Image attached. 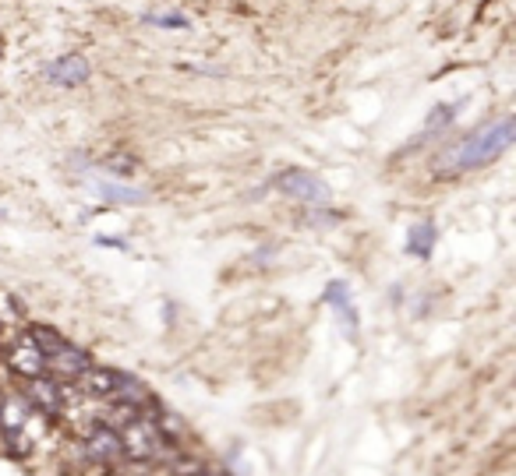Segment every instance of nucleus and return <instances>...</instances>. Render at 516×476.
Wrapping results in <instances>:
<instances>
[{"label": "nucleus", "instance_id": "18", "mask_svg": "<svg viewBox=\"0 0 516 476\" xmlns=\"http://www.w3.org/2000/svg\"><path fill=\"white\" fill-rule=\"evenodd\" d=\"M96 243H99V247H121V251H128V240H121V237H96Z\"/></svg>", "mask_w": 516, "mask_h": 476}, {"label": "nucleus", "instance_id": "20", "mask_svg": "<svg viewBox=\"0 0 516 476\" xmlns=\"http://www.w3.org/2000/svg\"><path fill=\"white\" fill-rule=\"evenodd\" d=\"M0 357H4V343H0Z\"/></svg>", "mask_w": 516, "mask_h": 476}, {"label": "nucleus", "instance_id": "15", "mask_svg": "<svg viewBox=\"0 0 516 476\" xmlns=\"http://www.w3.org/2000/svg\"><path fill=\"white\" fill-rule=\"evenodd\" d=\"M142 22H145V25H156V29H191L188 14H180V11H149Z\"/></svg>", "mask_w": 516, "mask_h": 476}, {"label": "nucleus", "instance_id": "9", "mask_svg": "<svg viewBox=\"0 0 516 476\" xmlns=\"http://www.w3.org/2000/svg\"><path fill=\"white\" fill-rule=\"evenodd\" d=\"M82 452H86L88 462H96V466H121L124 462V452H121V437L117 431H110V427H96L92 435L82 441Z\"/></svg>", "mask_w": 516, "mask_h": 476}, {"label": "nucleus", "instance_id": "12", "mask_svg": "<svg viewBox=\"0 0 516 476\" xmlns=\"http://www.w3.org/2000/svg\"><path fill=\"white\" fill-rule=\"evenodd\" d=\"M92 191H96L103 201H110V205H128V208L149 205V191L131 188V184H124V180H96V184H92Z\"/></svg>", "mask_w": 516, "mask_h": 476}, {"label": "nucleus", "instance_id": "8", "mask_svg": "<svg viewBox=\"0 0 516 476\" xmlns=\"http://www.w3.org/2000/svg\"><path fill=\"white\" fill-rule=\"evenodd\" d=\"M88 75H92V64L86 53H64L46 64V81L57 88H78L88 81Z\"/></svg>", "mask_w": 516, "mask_h": 476}, {"label": "nucleus", "instance_id": "19", "mask_svg": "<svg viewBox=\"0 0 516 476\" xmlns=\"http://www.w3.org/2000/svg\"><path fill=\"white\" fill-rule=\"evenodd\" d=\"M191 476H213V473H209V470H206V466H202V470H198V473H191Z\"/></svg>", "mask_w": 516, "mask_h": 476}, {"label": "nucleus", "instance_id": "21", "mask_svg": "<svg viewBox=\"0 0 516 476\" xmlns=\"http://www.w3.org/2000/svg\"><path fill=\"white\" fill-rule=\"evenodd\" d=\"M0 406H4V392H0Z\"/></svg>", "mask_w": 516, "mask_h": 476}, {"label": "nucleus", "instance_id": "17", "mask_svg": "<svg viewBox=\"0 0 516 476\" xmlns=\"http://www.w3.org/2000/svg\"><path fill=\"white\" fill-rule=\"evenodd\" d=\"M103 169L110 173V180H128L131 173H134V159H128V156L106 159V162H103Z\"/></svg>", "mask_w": 516, "mask_h": 476}, {"label": "nucleus", "instance_id": "3", "mask_svg": "<svg viewBox=\"0 0 516 476\" xmlns=\"http://www.w3.org/2000/svg\"><path fill=\"white\" fill-rule=\"evenodd\" d=\"M272 188H276L280 195H287V198L308 205V208L333 201V188H329L318 173H311V169H304V166H287L283 173H276V177H272Z\"/></svg>", "mask_w": 516, "mask_h": 476}, {"label": "nucleus", "instance_id": "14", "mask_svg": "<svg viewBox=\"0 0 516 476\" xmlns=\"http://www.w3.org/2000/svg\"><path fill=\"white\" fill-rule=\"evenodd\" d=\"M456 114H460V103H438L428 117H425V134H438V131H446V127L456 120ZM425 134H421V138H425Z\"/></svg>", "mask_w": 516, "mask_h": 476}, {"label": "nucleus", "instance_id": "13", "mask_svg": "<svg viewBox=\"0 0 516 476\" xmlns=\"http://www.w3.org/2000/svg\"><path fill=\"white\" fill-rule=\"evenodd\" d=\"M25 339H29L43 357H53V353H60V350L68 346V339H64L53 325H29V328H25Z\"/></svg>", "mask_w": 516, "mask_h": 476}, {"label": "nucleus", "instance_id": "16", "mask_svg": "<svg viewBox=\"0 0 516 476\" xmlns=\"http://www.w3.org/2000/svg\"><path fill=\"white\" fill-rule=\"evenodd\" d=\"M344 215L340 212H333V208H326V205H311L308 212H304V223L308 226H333V223H340Z\"/></svg>", "mask_w": 516, "mask_h": 476}, {"label": "nucleus", "instance_id": "6", "mask_svg": "<svg viewBox=\"0 0 516 476\" xmlns=\"http://www.w3.org/2000/svg\"><path fill=\"white\" fill-rule=\"evenodd\" d=\"M117 378H121V371L117 367H103V363H92L88 371L78 374V381L71 385L75 392L88 402H110L114 392H117Z\"/></svg>", "mask_w": 516, "mask_h": 476}, {"label": "nucleus", "instance_id": "11", "mask_svg": "<svg viewBox=\"0 0 516 476\" xmlns=\"http://www.w3.org/2000/svg\"><path fill=\"white\" fill-rule=\"evenodd\" d=\"M435 240H438L435 223H431V219H421V223H414V226L407 230V237H403V254H410V258H418V261H431Z\"/></svg>", "mask_w": 516, "mask_h": 476}, {"label": "nucleus", "instance_id": "1", "mask_svg": "<svg viewBox=\"0 0 516 476\" xmlns=\"http://www.w3.org/2000/svg\"><path fill=\"white\" fill-rule=\"evenodd\" d=\"M513 117H499L484 127H477L474 134H467L464 142H456L453 149H446L442 159H438V177H460L467 169H477V166H488L502 152H510L513 145Z\"/></svg>", "mask_w": 516, "mask_h": 476}, {"label": "nucleus", "instance_id": "5", "mask_svg": "<svg viewBox=\"0 0 516 476\" xmlns=\"http://www.w3.org/2000/svg\"><path fill=\"white\" fill-rule=\"evenodd\" d=\"M0 363H4L18 381H32V378H43L46 374V357L25 339V335H18V339L4 350Z\"/></svg>", "mask_w": 516, "mask_h": 476}, {"label": "nucleus", "instance_id": "2", "mask_svg": "<svg viewBox=\"0 0 516 476\" xmlns=\"http://www.w3.org/2000/svg\"><path fill=\"white\" fill-rule=\"evenodd\" d=\"M117 437H121L124 462H131V466H152V462H160L163 455L173 452L149 413H134L128 424L117 431Z\"/></svg>", "mask_w": 516, "mask_h": 476}, {"label": "nucleus", "instance_id": "10", "mask_svg": "<svg viewBox=\"0 0 516 476\" xmlns=\"http://www.w3.org/2000/svg\"><path fill=\"white\" fill-rule=\"evenodd\" d=\"M322 304H329L336 317H340V325H344L346 339H357V332H361V317H357V307H354V300H350V286H346L344 279H333L326 289H322Z\"/></svg>", "mask_w": 516, "mask_h": 476}, {"label": "nucleus", "instance_id": "7", "mask_svg": "<svg viewBox=\"0 0 516 476\" xmlns=\"http://www.w3.org/2000/svg\"><path fill=\"white\" fill-rule=\"evenodd\" d=\"M92 367V357H88L82 346H75V343H68L60 353H53V357H46V378H53L57 385H75L78 381V374Z\"/></svg>", "mask_w": 516, "mask_h": 476}, {"label": "nucleus", "instance_id": "4", "mask_svg": "<svg viewBox=\"0 0 516 476\" xmlns=\"http://www.w3.org/2000/svg\"><path fill=\"white\" fill-rule=\"evenodd\" d=\"M22 398L29 409L43 413L50 420H60L64 416V385H57L53 378H32V381H22Z\"/></svg>", "mask_w": 516, "mask_h": 476}]
</instances>
